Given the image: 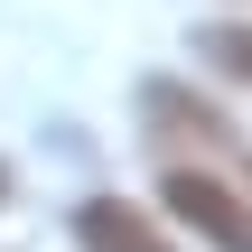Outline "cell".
<instances>
[{
    "label": "cell",
    "mask_w": 252,
    "mask_h": 252,
    "mask_svg": "<svg viewBox=\"0 0 252 252\" xmlns=\"http://www.w3.org/2000/svg\"><path fill=\"white\" fill-rule=\"evenodd\" d=\"M168 206H178V224H196L215 252H252V215L234 206V187H215V178L178 168V178H168Z\"/></svg>",
    "instance_id": "6da1fadb"
},
{
    "label": "cell",
    "mask_w": 252,
    "mask_h": 252,
    "mask_svg": "<svg viewBox=\"0 0 252 252\" xmlns=\"http://www.w3.org/2000/svg\"><path fill=\"white\" fill-rule=\"evenodd\" d=\"M75 243H84V252H168L159 224H150L140 206H122V196H94V206L75 215Z\"/></svg>",
    "instance_id": "7a4b0ae2"
},
{
    "label": "cell",
    "mask_w": 252,
    "mask_h": 252,
    "mask_svg": "<svg viewBox=\"0 0 252 252\" xmlns=\"http://www.w3.org/2000/svg\"><path fill=\"white\" fill-rule=\"evenodd\" d=\"M0 196H9V168H0Z\"/></svg>",
    "instance_id": "5b68a950"
},
{
    "label": "cell",
    "mask_w": 252,
    "mask_h": 252,
    "mask_svg": "<svg viewBox=\"0 0 252 252\" xmlns=\"http://www.w3.org/2000/svg\"><path fill=\"white\" fill-rule=\"evenodd\" d=\"M206 56H215L234 84H252V28H206Z\"/></svg>",
    "instance_id": "277c9868"
},
{
    "label": "cell",
    "mask_w": 252,
    "mask_h": 252,
    "mask_svg": "<svg viewBox=\"0 0 252 252\" xmlns=\"http://www.w3.org/2000/svg\"><path fill=\"white\" fill-rule=\"evenodd\" d=\"M140 103H150V122H168V131H178V140H224V122H215V112H206V103H187V94H178V84H150V94H140Z\"/></svg>",
    "instance_id": "3957f363"
}]
</instances>
